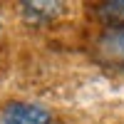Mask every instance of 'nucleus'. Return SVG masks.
Masks as SVG:
<instances>
[{
	"label": "nucleus",
	"instance_id": "f03ea898",
	"mask_svg": "<svg viewBox=\"0 0 124 124\" xmlns=\"http://www.w3.org/2000/svg\"><path fill=\"white\" fill-rule=\"evenodd\" d=\"M20 8H23V17L32 25L50 23L57 15H62V10H65L62 3H23Z\"/></svg>",
	"mask_w": 124,
	"mask_h": 124
},
{
	"label": "nucleus",
	"instance_id": "f257e3e1",
	"mask_svg": "<svg viewBox=\"0 0 124 124\" xmlns=\"http://www.w3.org/2000/svg\"><path fill=\"white\" fill-rule=\"evenodd\" d=\"M0 124H57L45 107L32 102H10L0 112Z\"/></svg>",
	"mask_w": 124,
	"mask_h": 124
},
{
	"label": "nucleus",
	"instance_id": "7ed1b4c3",
	"mask_svg": "<svg viewBox=\"0 0 124 124\" xmlns=\"http://www.w3.org/2000/svg\"><path fill=\"white\" fill-rule=\"evenodd\" d=\"M102 52L109 62L124 65V30H112V32L102 40Z\"/></svg>",
	"mask_w": 124,
	"mask_h": 124
},
{
	"label": "nucleus",
	"instance_id": "20e7f679",
	"mask_svg": "<svg viewBox=\"0 0 124 124\" xmlns=\"http://www.w3.org/2000/svg\"><path fill=\"white\" fill-rule=\"evenodd\" d=\"M97 13L112 30H124V3H104Z\"/></svg>",
	"mask_w": 124,
	"mask_h": 124
}]
</instances>
